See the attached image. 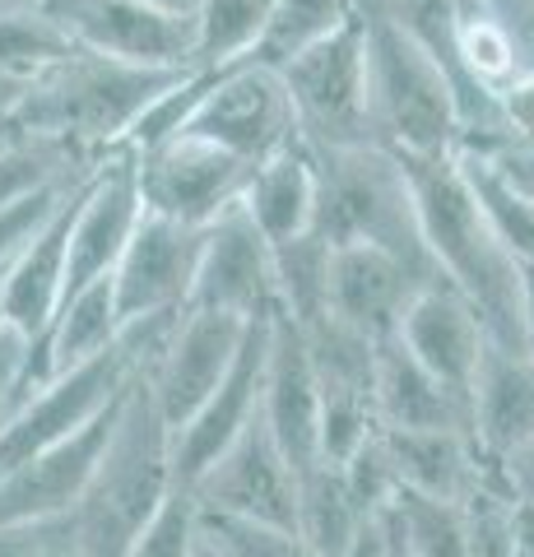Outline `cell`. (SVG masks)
I'll list each match as a JSON object with an SVG mask.
<instances>
[{"instance_id":"obj_28","label":"cell","mask_w":534,"mask_h":557,"mask_svg":"<svg viewBox=\"0 0 534 557\" xmlns=\"http://www.w3.org/2000/svg\"><path fill=\"white\" fill-rule=\"evenodd\" d=\"M363 520H368V511L358 507V497L349 493L339 465L325 460L298 479V534L316 557H339Z\"/></svg>"},{"instance_id":"obj_33","label":"cell","mask_w":534,"mask_h":557,"mask_svg":"<svg viewBox=\"0 0 534 557\" xmlns=\"http://www.w3.org/2000/svg\"><path fill=\"white\" fill-rule=\"evenodd\" d=\"M196 548H200V511L191 493H172V502L153 516V525L135 539L126 557H196Z\"/></svg>"},{"instance_id":"obj_23","label":"cell","mask_w":534,"mask_h":557,"mask_svg":"<svg viewBox=\"0 0 534 557\" xmlns=\"http://www.w3.org/2000/svg\"><path fill=\"white\" fill-rule=\"evenodd\" d=\"M316 205H321V177H316V159L307 145L256 163L243 186V200H237V209L256 223V233H261L270 247L312 233Z\"/></svg>"},{"instance_id":"obj_26","label":"cell","mask_w":534,"mask_h":557,"mask_svg":"<svg viewBox=\"0 0 534 557\" xmlns=\"http://www.w3.org/2000/svg\"><path fill=\"white\" fill-rule=\"evenodd\" d=\"M75 42L38 0H10L0 10V79L10 84H33L47 70H57L65 57H75Z\"/></svg>"},{"instance_id":"obj_5","label":"cell","mask_w":534,"mask_h":557,"mask_svg":"<svg viewBox=\"0 0 534 557\" xmlns=\"http://www.w3.org/2000/svg\"><path fill=\"white\" fill-rule=\"evenodd\" d=\"M321 205H316V233L331 237V247L344 242H368L376 251H390L409 270L437 278L427 260L419 209H413V186L405 163L382 145L363 149H312Z\"/></svg>"},{"instance_id":"obj_46","label":"cell","mask_w":534,"mask_h":557,"mask_svg":"<svg viewBox=\"0 0 534 557\" xmlns=\"http://www.w3.org/2000/svg\"><path fill=\"white\" fill-rule=\"evenodd\" d=\"M530 557H534V516H530V548H525Z\"/></svg>"},{"instance_id":"obj_36","label":"cell","mask_w":534,"mask_h":557,"mask_svg":"<svg viewBox=\"0 0 534 557\" xmlns=\"http://www.w3.org/2000/svg\"><path fill=\"white\" fill-rule=\"evenodd\" d=\"M493 102H497V145H525V149H534V70L516 75L507 89H497Z\"/></svg>"},{"instance_id":"obj_49","label":"cell","mask_w":534,"mask_h":557,"mask_svg":"<svg viewBox=\"0 0 534 557\" xmlns=\"http://www.w3.org/2000/svg\"><path fill=\"white\" fill-rule=\"evenodd\" d=\"M525 548H530V544H525ZM525 557H530V553H525Z\"/></svg>"},{"instance_id":"obj_25","label":"cell","mask_w":534,"mask_h":557,"mask_svg":"<svg viewBox=\"0 0 534 557\" xmlns=\"http://www.w3.org/2000/svg\"><path fill=\"white\" fill-rule=\"evenodd\" d=\"M331 237L316 228L274 247V288H280V317L298 330H312L331 317Z\"/></svg>"},{"instance_id":"obj_45","label":"cell","mask_w":534,"mask_h":557,"mask_svg":"<svg viewBox=\"0 0 534 557\" xmlns=\"http://www.w3.org/2000/svg\"><path fill=\"white\" fill-rule=\"evenodd\" d=\"M196 557H219V553H214V548H210V544H204V539H200V548H196Z\"/></svg>"},{"instance_id":"obj_8","label":"cell","mask_w":534,"mask_h":557,"mask_svg":"<svg viewBox=\"0 0 534 557\" xmlns=\"http://www.w3.org/2000/svg\"><path fill=\"white\" fill-rule=\"evenodd\" d=\"M131 153V149H126ZM135 163V190H140L145 214H159L186 228H210L243 200V186L251 177L247 163L233 153L214 149L210 139L191 131L163 139L145 153H131Z\"/></svg>"},{"instance_id":"obj_12","label":"cell","mask_w":534,"mask_h":557,"mask_svg":"<svg viewBox=\"0 0 534 557\" xmlns=\"http://www.w3.org/2000/svg\"><path fill=\"white\" fill-rule=\"evenodd\" d=\"M200 251H204V228H186V223H172L159 214H145L135 223L126 251L112 270L122 325L191 307Z\"/></svg>"},{"instance_id":"obj_37","label":"cell","mask_w":534,"mask_h":557,"mask_svg":"<svg viewBox=\"0 0 534 557\" xmlns=\"http://www.w3.org/2000/svg\"><path fill=\"white\" fill-rule=\"evenodd\" d=\"M28 395V339L0 325V432Z\"/></svg>"},{"instance_id":"obj_9","label":"cell","mask_w":534,"mask_h":557,"mask_svg":"<svg viewBox=\"0 0 534 557\" xmlns=\"http://www.w3.org/2000/svg\"><path fill=\"white\" fill-rule=\"evenodd\" d=\"M38 5L84 51L149 70H191L186 14H167L149 0H38Z\"/></svg>"},{"instance_id":"obj_32","label":"cell","mask_w":534,"mask_h":557,"mask_svg":"<svg viewBox=\"0 0 534 557\" xmlns=\"http://www.w3.org/2000/svg\"><path fill=\"white\" fill-rule=\"evenodd\" d=\"M200 539L219 557H316L293 525H265V520H237V516H204L200 511Z\"/></svg>"},{"instance_id":"obj_15","label":"cell","mask_w":534,"mask_h":557,"mask_svg":"<svg viewBox=\"0 0 534 557\" xmlns=\"http://www.w3.org/2000/svg\"><path fill=\"white\" fill-rule=\"evenodd\" d=\"M122 405L112 413H102L98 423L71 432V437L33 450V456L14 460V465H0V525L71 516L102 460V446L112 437V423H116V413H122Z\"/></svg>"},{"instance_id":"obj_1","label":"cell","mask_w":534,"mask_h":557,"mask_svg":"<svg viewBox=\"0 0 534 557\" xmlns=\"http://www.w3.org/2000/svg\"><path fill=\"white\" fill-rule=\"evenodd\" d=\"M413 186L419 233L437 278H446L479 311L488 339L521 348V270L493 237L460 159H400Z\"/></svg>"},{"instance_id":"obj_20","label":"cell","mask_w":534,"mask_h":557,"mask_svg":"<svg viewBox=\"0 0 534 557\" xmlns=\"http://www.w3.org/2000/svg\"><path fill=\"white\" fill-rule=\"evenodd\" d=\"M386 456L395 465L400 493L433 497V502H460L484 479L497 474V460L479 450L474 432L464 428H382Z\"/></svg>"},{"instance_id":"obj_14","label":"cell","mask_w":534,"mask_h":557,"mask_svg":"<svg viewBox=\"0 0 534 557\" xmlns=\"http://www.w3.org/2000/svg\"><path fill=\"white\" fill-rule=\"evenodd\" d=\"M191 307L219 311L237 321L280 317V288H274V247L256 233L243 209H228L204 228V251L191 288Z\"/></svg>"},{"instance_id":"obj_31","label":"cell","mask_w":534,"mask_h":557,"mask_svg":"<svg viewBox=\"0 0 534 557\" xmlns=\"http://www.w3.org/2000/svg\"><path fill=\"white\" fill-rule=\"evenodd\" d=\"M460 516H464V557H525L530 511L507 493L502 469L460 502Z\"/></svg>"},{"instance_id":"obj_22","label":"cell","mask_w":534,"mask_h":557,"mask_svg":"<svg viewBox=\"0 0 534 557\" xmlns=\"http://www.w3.org/2000/svg\"><path fill=\"white\" fill-rule=\"evenodd\" d=\"M470 432L488 460L534 437V354L488 339L470 386Z\"/></svg>"},{"instance_id":"obj_35","label":"cell","mask_w":534,"mask_h":557,"mask_svg":"<svg viewBox=\"0 0 534 557\" xmlns=\"http://www.w3.org/2000/svg\"><path fill=\"white\" fill-rule=\"evenodd\" d=\"M75 186H79V182H75ZM75 186L47 190V196H33V200H20V205H5V209H0V265H10V260L20 256L33 237H38V228L65 205V196H71Z\"/></svg>"},{"instance_id":"obj_19","label":"cell","mask_w":534,"mask_h":557,"mask_svg":"<svg viewBox=\"0 0 534 557\" xmlns=\"http://www.w3.org/2000/svg\"><path fill=\"white\" fill-rule=\"evenodd\" d=\"M423 284L427 274L409 270L390 251H376L368 242H344L331 256V321L368 339H390L409 298Z\"/></svg>"},{"instance_id":"obj_47","label":"cell","mask_w":534,"mask_h":557,"mask_svg":"<svg viewBox=\"0 0 534 557\" xmlns=\"http://www.w3.org/2000/svg\"><path fill=\"white\" fill-rule=\"evenodd\" d=\"M0 284H5V265H0Z\"/></svg>"},{"instance_id":"obj_7","label":"cell","mask_w":534,"mask_h":557,"mask_svg":"<svg viewBox=\"0 0 534 557\" xmlns=\"http://www.w3.org/2000/svg\"><path fill=\"white\" fill-rule=\"evenodd\" d=\"M186 131L210 139L214 149L233 153V159L247 168L302 145L284 75L270 65H256V61L214 70L210 89H204L200 108L186 121Z\"/></svg>"},{"instance_id":"obj_38","label":"cell","mask_w":534,"mask_h":557,"mask_svg":"<svg viewBox=\"0 0 534 557\" xmlns=\"http://www.w3.org/2000/svg\"><path fill=\"white\" fill-rule=\"evenodd\" d=\"M497 469H502V483L507 493L521 502V507L534 516V437H525L516 450H507L502 460H497Z\"/></svg>"},{"instance_id":"obj_11","label":"cell","mask_w":534,"mask_h":557,"mask_svg":"<svg viewBox=\"0 0 534 557\" xmlns=\"http://www.w3.org/2000/svg\"><path fill=\"white\" fill-rule=\"evenodd\" d=\"M186 493L204 516H237L298 530V474L284 460V450L274 446L261 418Z\"/></svg>"},{"instance_id":"obj_6","label":"cell","mask_w":534,"mask_h":557,"mask_svg":"<svg viewBox=\"0 0 534 557\" xmlns=\"http://www.w3.org/2000/svg\"><path fill=\"white\" fill-rule=\"evenodd\" d=\"M284 89L293 98L298 135L307 149H363L372 135L368 98V33L363 20L339 28L335 38L293 57L284 70Z\"/></svg>"},{"instance_id":"obj_3","label":"cell","mask_w":534,"mask_h":557,"mask_svg":"<svg viewBox=\"0 0 534 557\" xmlns=\"http://www.w3.org/2000/svg\"><path fill=\"white\" fill-rule=\"evenodd\" d=\"M182 70H149L126 65L98 51H75L42 79L24 84L20 102L5 121V131L65 139L89 153H112L126 145L140 112L159 98Z\"/></svg>"},{"instance_id":"obj_4","label":"cell","mask_w":534,"mask_h":557,"mask_svg":"<svg viewBox=\"0 0 534 557\" xmlns=\"http://www.w3.org/2000/svg\"><path fill=\"white\" fill-rule=\"evenodd\" d=\"M372 135L395 159H451L464 149V108L451 75L390 14H363Z\"/></svg>"},{"instance_id":"obj_30","label":"cell","mask_w":534,"mask_h":557,"mask_svg":"<svg viewBox=\"0 0 534 557\" xmlns=\"http://www.w3.org/2000/svg\"><path fill=\"white\" fill-rule=\"evenodd\" d=\"M456 159H460V172H464V182H470L479 209H484L493 237L502 242V251L516 260V270H530L534 265V205L497 172L488 153L460 149Z\"/></svg>"},{"instance_id":"obj_17","label":"cell","mask_w":534,"mask_h":557,"mask_svg":"<svg viewBox=\"0 0 534 557\" xmlns=\"http://www.w3.org/2000/svg\"><path fill=\"white\" fill-rule=\"evenodd\" d=\"M261 423L284 450L293 474L325 465L321 456V395H316V372L312 354H307V335L293 321L274 317L270 321V344H265V386H261Z\"/></svg>"},{"instance_id":"obj_44","label":"cell","mask_w":534,"mask_h":557,"mask_svg":"<svg viewBox=\"0 0 534 557\" xmlns=\"http://www.w3.org/2000/svg\"><path fill=\"white\" fill-rule=\"evenodd\" d=\"M358 10H363V14H372V10H382V0H358Z\"/></svg>"},{"instance_id":"obj_42","label":"cell","mask_w":534,"mask_h":557,"mask_svg":"<svg viewBox=\"0 0 534 557\" xmlns=\"http://www.w3.org/2000/svg\"><path fill=\"white\" fill-rule=\"evenodd\" d=\"M20 84H10V79H0V131H5V121H10V112H14V102H20Z\"/></svg>"},{"instance_id":"obj_16","label":"cell","mask_w":534,"mask_h":557,"mask_svg":"<svg viewBox=\"0 0 534 557\" xmlns=\"http://www.w3.org/2000/svg\"><path fill=\"white\" fill-rule=\"evenodd\" d=\"M274 321V317H270ZM270 321H251L243 354L233 358L228 376L210 391V399L172 432V460H177V483L191 487L223 450L261 418V386H265V344Z\"/></svg>"},{"instance_id":"obj_24","label":"cell","mask_w":534,"mask_h":557,"mask_svg":"<svg viewBox=\"0 0 534 557\" xmlns=\"http://www.w3.org/2000/svg\"><path fill=\"white\" fill-rule=\"evenodd\" d=\"M376 423L382 428H464L470 399L437 381L400 339L376 344Z\"/></svg>"},{"instance_id":"obj_18","label":"cell","mask_w":534,"mask_h":557,"mask_svg":"<svg viewBox=\"0 0 534 557\" xmlns=\"http://www.w3.org/2000/svg\"><path fill=\"white\" fill-rule=\"evenodd\" d=\"M395 339L409 348L413 362H423L437 381H446L456 395L470 399L479 358L488 348V330L479 321V311L446 278H427L413 293L400 325H395Z\"/></svg>"},{"instance_id":"obj_43","label":"cell","mask_w":534,"mask_h":557,"mask_svg":"<svg viewBox=\"0 0 534 557\" xmlns=\"http://www.w3.org/2000/svg\"><path fill=\"white\" fill-rule=\"evenodd\" d=\"M149 5H159V10H167V14H186V20H191L200 0H149Z\"/></svg>"},{"instance_id":"obj_29","label":"cell","mask_w":534,"mask_h":557,"mask_svg":"<svg viewBox=\"0 0 534 557\" xmlns=\"http://www.w3.org/2000/svg\"><path fill=\"white\" fill-rule=\"evenodd\" d=\"M353 20H363L358 0H280L261 33V42L251 51V61L284 70L293 57H302V51H312L316 42L335 38V33L349 28Z\"/></svg>"},{"instance_id":"obj_48","label":"cell","mask_w":534,"mask_h":557,"mask_svg":"<svg viewBox=\"0 0 534 557\" xmlns=\"http://www.w3.org/2000/svg\"><path fill=\"white\" fill-rule=\"evenodd\" d=\"M5 5H10V0H0V10H5Z\"/></svg>"},{"instance_id":"obj_21","label":"cell","mask_w":534,"mask_h":557,"mask_svg":"<svg viewBox=\"0 0 534 557\" xmlns=\"http://www.w3.org/2000/svg\"><path fill=\"white\" fill-rule=\"evenodd\" d=\"M94 177V172H89ZM84 177V182H89ZM79 182V186H84ZM79 186L65 196V205L51 214L38 237L28 242L5 265V284H0V325L24 335L28 344L42 335L57 317V307L65 298V260H71V209H75V196Z\"/></svg>"},{"instance_id":"obj_2","label":"cell","mask_w":534,"mask_h":557,"mask_svg":"<svg viewBox=\"0 0 534 557\" xmlns=\"http://www.w3.org/2000/svg\"><path fill=\"white\" fill-rule=\"evenodd\" d=\"M172 493H186L172 460V423L140 381L131 386L94 479L71 511L84 557H126Z\"/></svg>"},{"instance_id":"obj_40","label":"cell","mask_w":534,"mask_h":557,"mask_svg":"<svg viewBox=\"0 0 534 557\" xmlns=\"http://www.w3.org/2000/svg\"><path fill=\"white\" fill-rule=\"evenodd\" d=\"M479 153H488V159L497 163V172H502V177L534 205V149H525V145H497V149H479Z\"/></svg>"},{"instance_id":"obj_34","label":"cell","mask_w":534,"mask_h":557,"mask_svg":"<svg viewBox=\"0 0 534 557\" xmlns=\"http://www.w3.org/2000/svg\"><path fill=\"white\" fill-rule=\"evenodd\" d=\"M0 557H84V548L71 516H47L24 520V525H0Z\"/></svg>"},{"instance_id":"obj_27","label":"cell","mask_w":534,"mask_h":557,"mask_svg":"<svg viewBox=\"0 0 534 557\" xmlns=\"http://www.w3.org/2000/svg\"><path fill=\"white\" fill-rule=\"evenodd\" d=\"M280 0H200L191 14V65L228 70L251 61Z\"/></svg>"},{"instance_id":"obj_10","label":"cell","mask_w":534,"mask_h":557,"mask_svg":"<svg viewBox=\"0 0 534 557\" xmlns=\"http://www.w3.org/2000/svg\"><path fill=\"white\" fill-rule=\"evenodd\" d=\"M302 335L321 395V456L339 465L382 428L376 423V344L382 339L358 335L331 317Z\"/></svg>"},{"instance_id":"obj_13","label":"cell","mask_w":534,"mask_h":557,"mask_svg":"<svg viewBox=\"0 0 534 557\" xmlns=\"http://www.w3.org/2000/svg\"><path fill=\"white\" fill-rule=\"evenodd\" d=\"M247 330H251V321L219 317V311H200V307H186L177 317L159 362H153V372L145 376L153 405L163 409L172 432H177L186 418L210 399L219 381L228 376L233 358L243 354Z\"/></svg>"},{"instance_id":"obj_41","label":"cell","mask_w":534,"mask_h":557,"mask_svg":"<svg viewBox=\"0 0 534 557\" xmlns=\"http://www.w3.org/2000/svg\"><path fill=\"white\" fill-rule=\"evenodd\" d=\"M521 348L534 354V265L521 270Z\"/></svg>"},{"instance_id":"obj_39","label":"cell","mask_w":534,"mask_h":557,"mask_svg":"<svg viewBox=\"0 0 534 557\" xmlns=\"http://www.w3.org/2000/svg\"><path fill=\"white\" fill-rule=\"evenodd\" d=\"M339 557H405V553H400V544H395V530H390L386 511H372Z\"/></svg>"}]
</instances>
